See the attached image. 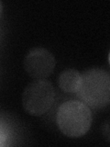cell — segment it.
<instances>
[{
	"label": "cell",
	"mask_w": 110,
	"mask_h": 147,
	"mask_svg": "<svg viewBox=\"0 0 110 147\" xmlns=\"http://www.w3.org/2000/svg\"><path fill=\"white\" fill-rule=\"evenodd\" d=\"M82 102L93 109H102L110 100L109 74L99 68L90 69L81 75V82L76 92Z\"/></svg>",
	"instance_id": "1"
},
{
	"label": "cell",
	"mask_w": 110,
	"mask_h": 147,
	"mask_svg": "<svg viewBox=\"0 0 110 147\" xmlns=\"http://www.w3.org/2000/svg\"><path fill=\"white\" fill-rule=\"evenodd\" d=\"M56 121L59 129L66 136L76 138L85 135L92 124V113L82 101L69 100L58 109Z\"/></svg>",
	"instance_id": "2"
},
{
	"label": "cell",
	"mask_w": 110,
	"mask_h": 147,
	"mask_svg": "<svg viewBox=\"0 0 110 147\" xmlns=\"http://www.w3.org/2000/svg\"><path fill=\"white\" fill-rule=\"evenodd\" d=\"M55 92L52 83L45 79L35 80L27 86L22 94V105L28 113L34 116L48 111L54 102Z\"/></svg>",
	"instance_id": "3"
},
{
	"label": "cell",
	"mask_w": 110,
	"mask_h": 147,
	"mask_svg": "<svg viewBox=\"0 0 110 147\" xmlns=\"http://www.w3.org/2000/svg\"><path fill=\"white\" fill-rule=\"evenodd\" d=\"M23 64L26 72L34 79H45L54 70L55 58L47 49L33 48L27 53Z\"/></svg>",
	"instance_id": "4"
},
{
	"label": "cell",
	"mask_w": 110,
	"mask_h": 147,
	"mask_svg": "<svg viewBox=\"0 0 110 147\" xmlns=\"http://www.w3.org/2000/svg\"><path fill=\"white\" fill-rule=\"evenodd\" d=\"M81 82V74L75 69L62 71L58 77L59 87L66 93H76Z\"/></svg>",
	"instance_id": "5"
},
{
	"label": "cell",
	"mask_w": 110,
	"mask_h": 147,
	"mask_svg": "<svg viewBox=\"0 0 110 147\" xmlns=\"http://www.w3.org/2000/svg\"><path fill=\"white\" fill-rule=\"evenodd\" d=\"M2 9H3V6H2V2L0 1V17H1V14H2Z\"/></svg>",
	"instance_id": "6"
}]
</instances>
